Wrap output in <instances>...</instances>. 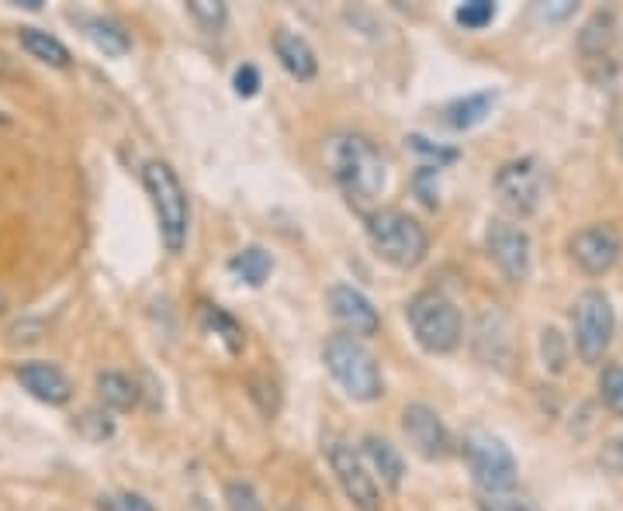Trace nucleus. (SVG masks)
Returning <instances> with one entry per match:
<instances>
[{"mask_svg":"<svg viewBox=\"0 0 623 511\" xmlns=\"http://www.w3.org/2000/svg\"><path fill=\"white\" fill-rule=\"evenodd\" d=\"M322 156H326L332 180L340 183L346 204L357 211L361 218L374 215V211H378L381 190H385V180H388L385 159L378 148H374V142L367 135L340 132L326 142Z\"/></svg>","mask_w":623,"mask_h":511,"instance_id":"obj_1","label":"nucleus"},{"mask_svg":"<svg viewBox=\"0 0 623 511\" xmlns=\"http://www.w3.org/2000/svg\"><path fill=\"white\" fill-rule=\"evenodd\" d=\"M322 364L350 401L371 404L385 394V377H381L378 359H374V353L357 335H346V332L329 335L322 346Z\"/></svg>","mask_w":623,"mask_h":511,"instance_id":"obj_2","label":"nucleus"},{"mask_svg":"<svg viewBox=\"0 0 623 511\" xmlns=\"http://www.w3.org/2000/svg\"><path fill=\"white\" fill-rule=\"evenodd\" d=\"M367 228V242L371 249L381 255L385 263L399 266V270H412L426 260L430 252V236L426 228L415 222L412 215L399 207H378L374 215L364 218Z\"/></svg>","mask_w":623,"mask_h":511,"instance_id":"obj_3","label":"nucleus"},{"mask_svg":"<svg viewBox=\"0 0 623 511\" xmlns=\"http://www.w3.org/2000/svg\"><path fill=\"white\" fill-rule=\"evenodd\" d=\"M142 187L153 201L163 246L171 252H180L187 246V231H191V201H187L180 177L174 174L171 163L150 159L142 166Z\"/></svg>","mask_w":623,"mask_h":511,"instance_id":"obj_4","label":"nucleus"},{"mask_svg":"<svg viewBox=\"0 0 623 511\" xmlns=\"http://www.w3.org/2000/svg\"><path fill=\"white\" fill-rule=\"evenodd\" d=\"M405 318H409V329L415 335V343H420L426 353L447 356L461 346L465 322H461V311H457V305L447 294L420 290L405 305Z\"/></svg>","mask_w":623,"mask_h":511,"instance_id":"obj_5","label":"nucleus"},{"mask_svg":"<svg viewBox=\"0 0 623 511\" xmlns=\"http://www.w3.org/2000/svg\"><path fill=\"white\" fill-rule=\"evenodd\" d=\"M465 460L471 466V480L474 487L482 491V498H495V495H509L516 480H519V466L509 445L485 432V429H474L465 439Z\"/></svg>","mask_w":623,"mask_h":511,"instance_id":"obj_6","label":"nucleus"},{"mask_svg":"<svg viewBox=\"0 0 623 511\" xmlns=\"http://www.w3.org/2000/svg\"><path fill=\"white\" fill-rule=\"evenodd\" d=\"M572 329H575V349L586 364H599L607 356L610 343H613V332H616V314L610 297L589 287L575 297V308H572Z\"/></svg>","mask_w":623,"mask_h":511,"instance_id":"obj_7","label":"nucleus"},{"mask_svg":"<svg viewBox=\"0 0 623 511\" xmlns=\"http://www.w3.org/2000/svg\"><path fill=\"white\" fill-rule=\"evenodd\" d=\"M495 194L513 218H530L544 204V169L533 156L509 159L495 174Z\"/></svg>","mask_w":623,"mask_h":511,"instance_id":"obj_8","label":"nucleus"},{"mask_svg":"<svg viewBox=\"0 0 623 511\" xmlns=\"http://www.w3.org/2000/svg\"><path fill=\"white\" fill-rule=\"evenodd\" d=\"M485 249L492 255V263L503 270L506 281L524 284L533 266V242L527 236V228H519L509 218H492L485 228Z\"/></svg>","mask_w":623,"mask_h":511,"instance_id":"obj_9","label":"nucleus"},{"mask_svg":"<svg viewBox=\"0 0 623 511\" xmlns=\"http://www.w3.org/2000/svg\"><path fill=\"white\" fill-rule=\"evenodd\" d=\"M329 466L337 474V484L343 487L346 501L357 511H381V487L374 480L367 460L346 442L329 445Z\"/></svg>","mask_w":623,"mask_h":511,"instance_id":"obj_10","label":"nucleus"},{"mask_svg":"<svg viewBox=\"0 0 623 511\" xmlns=\"http://www.w3.org/2000/svg\"><path fill=\"white\" fill-rule=\"evenodd\" d=\"M568 252H572V260H575V266L581 273L602 276V273H610L620 263L623 239H620V231L613 225H586V228H578L572 236Z\"/></svg>","mask_w":623,"mask_h":511,"instance_id":"obj_11","label":"nucleus"},{"mask_svg":"<svg viewBox=\"0 0 623 511\" xmlns=\"http://www.w3.org/2000/svg\"><path fill=\"white\" fill-rule=\"evenodd\" d=\"M402 432L409 439V445L423 460H447L450 456V432L444 418L436 415L430 404L415 401V404H405L402 412Z\"/></svg>","mask_w":623,"mask_h":511,"instance_id":"obj_12","label":"nucleus"},{"mask_svg":"<svg viewBox=\"0 0 623 511\" xmlns=\"http://www.w3.org/2000/svg\"><path fill=\"white\" fill-rule=\"evenodd\" d=\"M326 308L332 314V322H337L346 335H357V338H367L381 329V318H378V308H374L367 297L350 287V284H332L326 290Z\"/></svg>","mask_w":623,"mask_h":511,"instance_id":"obj_13","label":"nucleus"},{"mask_svg":"<svg viewBox=\"0 0 623 511\" xmlns=\"http://www.w3.org/2000/svg\"><path fill=\"white\" fill-rule=\"evenodd\" d=\"M17 380L35 401L42 404H67L73 397L70 377L62 373L56 364H46V359H32V364L17 367Z\"/></svg>","mask_w":623,"mask_h":511,"instance_id":"obj_14","label":"nucleus"},{"mask_svg":"<svg viewBox=\"0 0 623 511\" xmlns=\"http://www.w3.org/2000/svg\"><path fill=\"white\" fill-rule=\"evenodd\" d=\"M474 353L482 364H495V367H506L509 356H513V332H509V322L503 311H485L482 318H478L474 325Z\"/></svg>","mask_w":623,"mask_h":511,"instance_id":"obj_15","label":"nucleus"},{"mask_svg":"<svg viewBox=\"0 0 623 511\" xmlns=\"http://www.w3.org/2000/svg\"><path fill=\"white\" fill-rule=\"evenodd\" d=\"M270 46H274V56H278V62L284 67L287 76H295L298 83L316 80L319 59H316V49L308 46V38H302L298 32L281 28V32H274V41H270Z\"/></svg>","mask_w":623,"mask_h":511,"instance_id":"obj_16","label":"nucleus"},{"mask_svg":"<svg viewBox=\"0 0 623 511\" xmlns=\"http://www.w3.org/2000/svg\"><path fill=\"white\" fill-rule=\"evenodd\" d=\"M361 456L367 460L371 471L381 477L385 487H391V491H399V487H402V477H405V463H402L399 450H395V445H391L388 439H381V436H364V442H361Z\"/></svg>","mask_w":623,"mask_h":511,"instance_id":"obj_17","label":"nucleus"},{"mask_svg":"<svg viewBox=\"0 0 623 511\" xmlns=\"http://www.w3.org/2000/svg\"><path fill=\"white\" fill-rule=\"evenodd\" d=\"M80 21V28L83 35H87L94 46L104 52V56H111V59H121L125 52L132 49V41H129V32H125L118 21L111 17H101V14H77Z\"/></svg>","mask_w":623,"mask_h":511,"instance_id":"obj_18","label":"nucleus"},{"mask_svg":"<svg viewBox=\"0 0 623 511\" xmlns=\"http://www.w3.org/2000/svg\"><path fill=\"white\" fill-rule=\"evenodd\" d=\"M495 100H498V94H495V91H478V94H468V97H461V100L447 104V108H444V121L454 128V132H468V128L482 124V121L492 115Z\"/></svg>","mask_w":623,"mask_h":511,"instance_id":"obj_19","label":"nucleus"},{"mask_svg":"<svg viewBox=\"0 0 623 511\" xmlns=\"http://www.w3.org/2000/svg\"><path fill=\"white\" fill-rule=\"evenodd\" d=\"M17 41L21 49H25L28 56H35L38 62H46V67H56V70H67L70 67V49L62 46V41L49 32L42 28H21L17 32Z\"/></svg>","mask_w":623,"mask_h":511,"instance_id":"obj_20","label":"nucleus"},{"mask_svg":"<svg viewBox=\"0 0 623 511\" xmlns=\"http://www.w3.org/2000/svg\"><path fill=\"white\" fill-rule=\"evenodd\" d=\"M270 270H274V260H270V252L260 246H249L228 260V273L246 287H263L270 281Z\"/></svg>","mask_w":623,"mask_h":511,"instance_id":"obj_21","label":"nucleus"},{"mask_svg":"<svg viewBox=\"0 0 623 511\" xmlns=\"http://www.w3.org/2000/svg\"><path fill=\"white\" fill-rule=\"evenodd\" d=\"M613 32H616L613 11H592V17L578 32V52L589 56V59H599L613 46Z\"/></svg>","mask_w":623,"mask_h":511,"instance_id":"obj_22","label":"nucleus"},{"mask_svg":"<svg viewBox=\"0 0 623 511\" xmlns=\"http://www.w3.org/2000/svg\"><path fill=\"white\" fill-rule=\"evenodd\" d=\"M97 397H101L104 408L129 412L139 401V388H136L132 377H125L118 370H104V373H97Z\"/></svg>","mask_w":623,"mask_h":511,"instance_id":"obj_23","label":"nucleus"},{"mask_svg":"<svg viewBox=\"0 0 623 511\" xmlns=\"http://www.w3.org/2000/svg\"><path fill=\"white\" fill-rule=\"evenodd\" d=\"M201 325L212 332L219 343L233 353V356H239L243 353V346H246V332H243V325L236 322L233 314L228 311H222L219 305H201Z\"/></svg>","mask_w":623,"mask_h":511,"instance_id":"obj_24","label":"nucleus"},{"mask_svg":"<svg viewBox=\"0 0 623 511\" xmlns=\"http://www.w3.org/2000/svg\"><path fill=\"white\" fill-rule=\"evenodd\" d=\"M599 401L607 404L613 415L623 418V367L620 364L602 367V373H599Z\"/></svg>","mask_w":623,"mask_h":511,"instance_id":"obj_25","label":"nucleus"},{"mask_svg":"<svg viewBox=\"0 0 623 511\" xmlns=\"http://www.w3.org/2000/svg\"><path fill=\"white\" fill-rule=\"evenodd\" d=\"M492 17H495V4H492V0H465V4L454 11L457 25L471 28V32H482L485 25H492Z\"/></svg>","mask_w":623,"mask_h":511,"instance_id":"obj_26","label":"nucleus"},{"mask_svg":"<svg viewBox=\"0 0 623 511\" xmlns=\"http://www.w3.org/2000/svg\"><path fill=\"white\" fill-rule=\"evenodd\" d=\"M222 498H225L228 511H263V501L257 495V487L246 484V480H228Z\"/></svg>","mask_w":623,"mask_h":511,"instance_id":"obj_27","label":"nucleus"},{"mask_svg":"<svg viewBox=\"0 0 623 511\" xmlns=\"http://www.w3.org/2000/svg\"><path fill=\"white\" fill-rule=\"evenodd\" d=\"M187 11H191V17L201 21L208 32H222L225 21H228V8L219 4V0H191V4H187Z\"/></svg>","mask_w":623,"mask_h":511,"instance_id":"obj_28","label":"nucleus"},{"mask_svg":"<svg viewBox=\"0 0 623 511\" xmlns=\"http://www.w3.org/2000/svg\"><path fill=\"white\" fill-rule=\"evenodd\" d=\"M77 429L87 436V439H94V442H104V439L115 432V421H111L108 412H83L77 418Z\"/></svg>","mask_w":623,"mask_h":511,"instance_id":"obj_29","label":"nucleus"},{"mask_svg":"<svg viewBox=\"0 0 623 511\" xmlns=\"http://www.w3.org/2000/svg\"><path fill=\"white\" fill-rule=\"evenodd\" d=\"M540 335H544V338H540V353H544V364L554 373H561V370H565V338H561L557 329H544Z\"/></svg>","mask_w":623,"mask_h":511,"instance_id":"obj_30","label":"nucleus"},{"mask_svg":"<svg viewBox=\"0 0 623 511\" xmlns=\"http://www.w3.org/2000/svg\"><path fill=\"white\" fill-rule=\"evenodd\" d=\"M599 466L613 477H623V432L620 436H610L607 442H602L599 450Z\"/></svg>","mask_w":623,"mask_h":511,"instance_id":"obj_31","label":"nucleus"},{"mask_svg":"<svg viewBox=\"0 0 623 511\" xmlns=\"http://www.w3.org/2000/svg\"><path fill=\"white\" fill-rule=\"evenodd\" d=\"M101 511H156L153 501H145L142 495H132V491H121V495H108L97 501Z\"/></svg>","mask_w":623,"mask_h":511,"instance_id":"obj_32","label":"nucleus"},{"mask_svg":"<svg viewBox=\"0 0 623 511\" xmlns=\"http://www.w3.org/2000/svg\"><path fill=\"white\" fill-rule=\"evenodd\" d=\"M482 511H540L533 501L527 498H513V495H495V498H482V504H478Z\"/></svg>","mask_w":623,"mask_h":511,"instance_id":"obj_33","label":"nucleus"},{"mask_svg":"<svg viewBox=\"0 0 623 511\" xmlns=\"http://www.w3.org/2000/svg\"><path fill=\"white\" fill-rule=\"evenodd\" d=\"M405 142H409V148H415V153H420V156H430V159H436V166H440V163H454V159H457V153H454V148L430 145L423 135H409Z\"/></svg>","mask_w":623,"mask_h":511,"instance_id":"obj_34","label":"nucleus"},{"mask_svg":"<svg viewBox=\"0 0 623 511\" xmlns=\"http://www.w3.org/2000/svg\"><path fill=\"white\" fill-rule=\"evenodd\" d=\"M233 87H236L239 97H257V91H260V70H257V67H249V62H246V67L236 70Z\"/></svg>","mask_w":623,"mask_h":511,"instance_id":"obj_35","label":"nucleus"},{"mask_svg":"<svg viewBox=\"0 0 623 511\" xmlns=\"http://www.w3.org/2000/svg\"><path fill=\"white\" fill-rule=\"evenodd\" d=\"M8 308V301H4V294H0V311H4Z\"/></svg>","mask_w":623,"mask_h":511,"instance_id":"obj_36","label":"nucleus"},{"mask_svg":"<svg viewBox=\"0 0 623 511\" xmlns=\"http://www.w3.org/2000/svg\"><path fill=\"white\" fill-rule=\"evenodd\" d=\"M620 142H623V135H620Z\"/></svg>","mask_w":623,"mask_h":511,"instance_id":"obj_37","label":"nucleus"}]
</instances>
